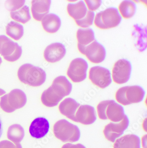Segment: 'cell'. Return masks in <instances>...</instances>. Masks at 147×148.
Returning <instances> with one entry per match:
<instances>
[{
	"label": "cell",
	"instance_id": "cell-1",
	"mask_svg": "<svg viewBox=\"0 0 147 148\" xmlns=\"http://www.w3.org/2000/svg\"><path fill=\"white\" fill-rule=\"evenodd\" d=\"M72 84L64 76L56 78L52 85L42 95L41 101L46 106H56L64 97L68 96L72 90Z\"/></svg>",
	"mask_w": 147,
	"mask_h": 148
},
{
	"label": "cell",
	"instance_id": "cell-2",
	"mask_svg": "<svg viewBox=\"0 0 147 148\" xmlns=\"http://www.w3.org/2000/svg\"><path fill=\"white\" fill-rule=\"evenodd\" d=\"M17 75L22 83L34 87L43 84L46 76L43 69L29 64H24L20 66Z\"/></svg>",
	"mask_w": 147,
	"mask_h": 148
},
{
	"label": "cell",
	"instance_id": "cell-3",
	"mask_svg": "<svg viewBox=\"0 0 147 148\" xmlns=\"http://www.w3.org/2000/svg\"><path fill=\"white\" fill-rule=\"evenodd\" d=\"M53 131L55 136L64 143H75L80 138V131L78 127L66 120H60L56 123Z\"/></svg>",
	"mask_w": 147,
	"mask_h": 148
},
{
	"label": "cell",
	"instance_id": "cell-4",
	"mask_svg": "<svg viewBox=\"0 0 147 148\" xmlns=\"http://www.w3.org/2000/svg\"><path fill=\"white\" fill-rule=\"evenodd\" d=\"M145 92L142 86H125L119 89L115 94L117 102L124 106L140 103L143 100Z\"/></svg>",
	"mask_w": 147,
	"mask_h": 148
},
{
	"label": "cell",
	"instance_id": "cell-5",
	"mask_svg": "<svg viewBox=\"0 0 147 148\" xmlns=\"http://www.w3.org/2000/svg\"><path fill=\"white\" fill-rule=\"evenodd\" d=\"M122 20V16L118 9L110 7L96 14L94 24L97 28L108 29L118 26Z\"/></svg>",
	"mask_w": 147,
	"mask_h": 148
},
{
	"label": "cell",
	"instance_id": "cell-6",
	"mask_svg": "<svg viewBox=\"0 0 147 148\" xmlns=\"http://www.w3.org/2000/svg\"><path fill=\"white\" fill-rule=\"evenodd\" d=\"M22 53V48L17 43L6 36H0V55L6 60L15 62L20 59Z\"/></svg>",
	"mask_w": 147,
	"mask_h": 148
},
{
	"label": "cell",
	"instance_id": "cell-7",
	"mask_svg": "<svg viewBox=\"0 0 147 148\" xmlns=\"http://www.w3.org/2000/svg\"><path fill=\"white\" fill-rule=\"evenodd\" d=\"M78 49L81 54L85 55L90 62L94 64L101 63L106 58V49L96 40L85 46L78 45Z\"/></svg>",
	"mask_w": 147,
	"mask_h": 148
},
{
	"label": "cell",
	"instance_id": "cell-8",
	"mask_svg": "<svg viewBox=\"0 0 147 148\" xmlns=\"http://www.w3.org/2000/svg\"><path fill=\"white\" fill-rule=\"evenodd\" d=\"M26 102L25 94L21 90L15 89L1 97L0 105L4 110L5 109L15 110L23 107Z\"/></svg>",
	"mask_w": 147,
	"mask_h": 148
},
{
	"label": "cell",
	"instance_id": "cell-9",
	"mask_svg": "<svg viewBox=\"0 0 147 148\" xmlns=\"http://www.w3.org/2000/svg\"><path fill=\"white\" fill-rule=\"evenodd\" d=\"M132 70V65L128 60H119L114 64L112 71L114 82L118 84L127 83L130 79Z\"/></svg>",
	"mask_w": 147,
	"mask_h": 148
},
{
	"label": "cell",
	"instance_id": "cell-10",
	"mask_svg": "<svg viewBox=\"0 0 147 148\" xmlns=\"http://www.w3.org/2000/svg\"><path fill=\"white\" fill-rule=\"evenodd\" d=\"M88 68V65L84 59L76 58L70 64L67 71V75L74 83H80L87 77Z\"/></svg>",
	"mask_w": 147,
	"mask_h": 148
},
{
	"label": "cell",
	"instance_id": "cell-11",
	"mask_svg": "<svg viewBox=\"0 0 147 148\" xmlns=\"http://www.w3.org/2000/svg\"><path fill=\"white\" fill-rule=\"evenodd\" d=\"M89 79L93 84L101 89L105 88L112 82L109 70L98 66L91 68Z\"/></svg>",
	"mask_w": 147,
	"mask_h": 148
},
{
	"label": "cell",
	"instance_id": "cell-12",
	"mask_svg": "<svg viewBox=\"0 0 147 148\" xmlns=\"http://www.w3.org/2000/svg\"><path fill=\"white\" fill-rule=\"evenodd\" d=\"M129 120L127 115L118 123H111L105 126L103 134L105 137L110 142L114 143L115 140L123 134L128 128Z\"/></svg>",
	"mask_w": 147,
	"mask_h": 148
},
{
	"label": "cell",
	"instance_id": "cell-13",
	"mask_svg": "<svg viewBox=\"0 0 147 148\" xmlns=\"http://www.w3.org/2000/svg\"><path fill=\"white\" fill-rule=\"evenodd\" d=\"M66 52V48L63 44L61 43H52L45 49L44 57L49 63H54L63 58Z\"/></svg>",
	"mask_w": 147,
	"mask_h": 148
},
{
	"label": "cell",
	"instance_id": "cell-14",
	"mask_svg": "<svg viewBox=\"0 0 147 148\" xmlns=\"http://www.w3.org/2000/svg\"><path fill=\"white\" fill-rule=\"evenodd\" d=\"M96 120L95 110L88 105L80 106L76 113L75 122L85 125L92 124Z\"/></svg>",
	"mask_w": 147,
	"mask_h": 148
},
{
	"label": "cell",
	"instance_id": "cell-15",
	"mask_svg": "<svg viewBox=\"0 0 147 148\" xmlns=\"http://www.w3.org/2000/svg\"><path fill=\"white\" fill-rule=\"evenodd\" d=\"M50 126L47 119L44 117H38L31 124L29 131L32 138L40 139L44 138L48 134Z\"/></svg>",
	"mask_w": 147,
	"mask_h": 148
},
{
	"label": "cell",
	"instance_id": "cell-16",
	"mask_svg": "<svg viewBox=\"0 0 147 148\" xmlns=\"http://www.w3.org/2000/svg\"><path fill=\"white\" fill-rule=\"evenodd\" d=\"M51 1L34 0L31 1L32 16L37 21H42L49 12Z\"/></svg>",
	"mask_w": 147,
	"mask_h": 148
},
{
	"label": "cell",
	"instance_id": "cell-17",
	"mask_svg": "<svg viewBox=\"0 0 147 148\" xmlns=\"http://www.w3.org/2000/svg\"><path fill=\"white\" fill-rule=\"evenodd\" d=\"M80 104L71 98H66L61 103L59 110L62 114L75 122L76 113Z\"/></svg>",
	"mask_w": 147,
	"mask_h": 148
},
{
	"label": "cell",
	"instance_id": "cell-18",
	"mask_svg": "<svg viewBox=\"0 0 147 148\" xmlns=\"http://www.w3.org/2000/svg\"><path fill=\"white\" fill-rule=\"evenodd\" d=\"M106 115L111 122L118 123L123 119L125 114L123 107L115 101L111 100L107 107Z\"/></svg>",
	"mask_w": 147,
	"mask_h": 148
},
{
	"label": "cell",
	"instance_id": "cell-19",
	"mask_svg": "<svg viewBox=\"0 0 147 148\" xmlns=\"http://www.w3.org/2000/svg\"><path fill=\"white\" fill-rule=\"evenodd\" d=\"M114 148H141V139L139 137L130 134L117 139L113 145Z\"/></svg>",
	"mask_w": 147,
	"mask_h": 148
},
{
	"label": "cell",
	"instance_id": "cell-20",
	"mask_svg": "<svg viewBox=\"0 0 147 148\" xmlns=\"http://www.w3.org/2000/svg\"><path fill=\"white\" fill-rule=\"evenodd\" d=\"M61 20L59 16L54 13H49L42 20V25L44 30L49 33H54L59 29Z\"/></svg>",
	"mask_w": 147,
	"mask_h": 148
},
{
	"label": "cell",
	"instance_id": "cell-21",
	"mask_svg": "<svg viewBox=\"0 0 147 148\" xmlns=\"http://www.w3.org/2000/svg\"><path fill=\"white\" fill-rule=\"evenodd\" d=\"M88 11L87 6L83 1L76 3H69L67 6L68 14L75 21L81 20L85 17Z\"/></svg>",
	"mask_w": 147,
	"mask_h": 148
},
{
	"label": "cell",
	"instance_id": "cell-22",
	"mask_svg": "<svg viewBox=\"0 0 147 148\" xmlns=\"http://www.w3.org/2000/svg\"><path fill=\"white\" fill-rule=\"evenodd\" d=\"M78 45L85 46L95 40V33L91 28L80 29L76 32Z\"/></svg>",
	"mask_w": 147,
	"mask_h": 148
},
{
	"label": "cell",
	"instance_id": "cell-23",
	"mask_svg": "<svg viewBox=\"0 0 147 148\" xmlns=\"http://www.w3.org/2000/svg\"><path fill=\"white\" fill-rule=\"evenodd\" d=\"M7 35L15 40H18L24 35V27L18 22L12 21L6 26Z\"/></svg>",
	"mask_w": 147,
	"mask_h": 148
},
{
	"label": "cell",
	"instance_id": "cell-24",
	"mask_svg": "<svg viewBox=\"0 0 147 148\" xmlns=\"http://www.w3.org/2000/svg\"><path fill=\"white\" fill-rule=\"evenodd\" d=\"M136 4L131 1H124L120 3L118 10L121 16L125 19L131 18L135 15L137 11Z\"/></svg>",
	"mask_w": 147,
	"mask_h": 148
},
{
	"label": "cell",
	"instance_id": "cell-25",
	"mask_svg": "<svg viewBox=\"0 0 147 148\" xmlns=\"http://www.w3.org/2000/svg\"><path fill=\"white\" fill-rule=\"evenodd\" d=\"M11 18L16 21L23 24L29 22L31 19L29 8L27 5H24L16 11L10 12Z\"/></svg>",
	"mask_w": 147,
	"mask_h": 148
},
{
	"label": "cell",
	"instance_id": "cell-26",
	"mask_svg": "<svg viewBox=\"0 0 147 148\" xmlns=\"http://www.w3.org/2000/svg\"><path fill=\"white\" fill-rule=\"evenodd\" d=\"M95 13L94 12L88 10L85 17L80 20L75 21L76 23L81 28H86L93 25L94 21Z\"/></svg>",
	"mask_w": 147,
	"mask_h": 148
},
{
	"label": "cell",
	"instance_id": "cell-27",
	"mask_svg": "<svg viewBox=\"0 0 147 148\" xmlns=\"http://www.w3.org/2000/svg\"><path fill=\"white\" fill-rule=\"evenodd\" d=\"M25 1H6L5 2L6 9L11 12L16 11L22 8L24 4Z\"/></svg>",
	"mask_w": 147,
	"mask_h": 148
},
{
	"label": "cell",
	"instance_id": "cell-28",
	"mask_svg": "<svg viewBox=\"0 0 147 148\" xmlns=\"http://www.w3.org/2000/svg\"><path fill=\"white\" fill-rule=\"evenodd\" d=\"M110 100L102 101L98 104L97 106V114L98 117L102 120L108 119L106 115L107 107L109 103Z\"/></svg>",
	"mask_w": 147,
	"mask_h": 148
},
{
	"label": "cell",
	"instance_id": "cell-29",
	"mask_svg": "<svg viewBox=\"0 0 147 148\" xmlns=\"http://www.w3.org/2000/svg\"><path fill=\"white\" fill-rule=\"evenodd\" d=\"M85 3L88 6L89 11H93L98 10L102 4L101 0L98 1H85Z\"/></svg>",
	"mask_w": 147,
	"mask_h": 148
},
{
	"label": "cell",
	"instance_id": "cell-30",
	"mask_svg": "<svg viewBox=\"0 0 147 148\" xmlns=\"http://www.w3.org/2000/svg\"><path fill=\"white\" fill-rule=\"evenodd\" d=\"M61 148H86L85 146L81 144H73L68 143L66 144L63 145Z\"/></svg>",
	"mask_w": 147,
	"mask_h": 148
},
{
	"label": "cell",
	"instance_id": "cell-31",
	"mask_svg": "<svg viewBox=\"0 0 147 148\" xmlns=\"http://www.w3.org/2000/svg\"><path fill=\"white\" fill-rule=\"evenodd\" d=\"M142 145L143 148H147V135H144L142 138Z\"/></svg>",
	"mask_w": 147,
	"mask_h": 148
},
{
	"label": "cell",
	"instance_id": "cell-32",
	"mask_svg": "<svg viewBox=\"0 0 147 148\" xmlns=\"http://www.w3.org/2000/svg\"><path fill=\"white\" fill-rule=\"evenodd\" d=\"M2 133H3V125H2L1 119L0 118V138L2 136Z\"/></svg>",
	"mask_w": 147,
	"mask_h": 148
},
{
	"label": "cell",
	"instance_id": "cell-33",
	"mask_svg": "<svg viewBox=\"0 0 147 148\" xmlns=\"http://www.w3.org/2000/svg\"><path fill=\"white\" fill-rule=\"evenodd\" d=\"M146 119L144 120V122L143 123V127L144 130V131H146L147 130H146V126H147V125H147V124H146Z\"/></svg>",
	"mask_w": 147,
	"mask_h": 148
},
{
	"label": "cell",
	"instance_id": "cell-34",
	"mask_svg": "<svg viewBox=\"0 0 147 148\" xmlns=\"http://www.w3.org/2000/svg\"><path fill=\"white\" fill-rule=\"evenodd\" d=\"M6 92L5 90H3L1 89H0V96L3 95H4V94Z\"/></svg>",
	"mask_w": 147,
	"mask_h": 148
},
{
	"label": "cell",
	"instance_id": "cell-35",
	"mask_svg": "<svg viewBox=\"0 0 147 148\" xmlns=\"http://www.w3.org/2000/svg\"><path fill=\"white\" fill-rule=\"evenodd\" d=\"M2 59H1V57H0V65H1V64L2 63Z\"/></svg>",
	"mask_w": 147,
	"mask_h": 148
}]
</instances>
